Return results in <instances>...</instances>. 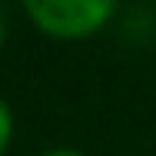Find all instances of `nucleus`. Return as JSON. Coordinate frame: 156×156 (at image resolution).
<instances>
[{
	"mask_svg": "<svg viewBox=\"0 0 156 156\" xmlns=\"http://www.w3.org/2000/svg\"><path fill=\"white\" fill-rule=\"evenodd\" d=\"M10 143V113H7V103L0 100V153L7 150Z\"/></svg>",
	"mask_w": 156,
	"mask_h": 156,
	"instance_id": "nucleus-2",
	"label": "nucleus"
},
{
	"mask_svg": "<svg viewBox=\"0 0 156 156\" xmlns=\"http://www.w3.org/2000/svg\"><path fill=\"white\" fill-rule=\"evenodd\" d=\"M43 156H83V153H73V150H53V153H43Z\"/></svg>",
	"mask_w": 156,
	"mask_h": 156,
	"instance_id": "nucleus-3",
	"label": "nucleus"
},
{
	"mask_svg": "<svg viewBox=\"0 0 156 156\" xmlns=\"http://www.w3.org/2000/svg\"><path fill=\"white\" fill-rule=\"evenodd\" d=\"M27 13L40 30L53 37H87L113 13V3L106 0H30Z\"/></svg>",
	"mask_w": 156,
	"mask_h": 156,
	"instance_id": "nucleus-1",
	"label": "nucleus"
},
{
	"mask_svg": "<svg viewBox=\"0 0 156 156\" xmlns=\"http://www.w3.org/2000/svg\"><path fill=\"white\" fill-rule=\"evenodd\" d=\"M0 37H3V30H0Z\"/></svg>",
	"mask_w": 156,
	"mask_h": 156,
	"instance_id": "nucleus-4",
	"label": "nucleus"
}]
</instances>
